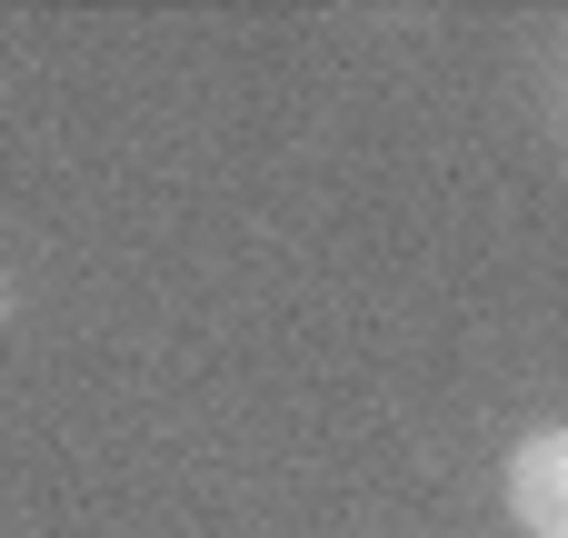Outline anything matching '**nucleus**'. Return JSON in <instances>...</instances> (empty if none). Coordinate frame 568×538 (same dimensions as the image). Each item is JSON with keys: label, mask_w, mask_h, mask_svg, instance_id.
Segmentation results:
<instances>
[{"label": "nucleus", "mask_w": 568, "mask_h": 538, "mask_svg": "<svg viewBox=\"0 0 568 538\" xmlns=\"http://www.w3.org/2000/svg\"><path fill=\"white\" fill-rule=\"evenodd\" d=\"M499 499H509L519 538H568V419L529 429V439L509 449V469H499Z\"/></svg>", "instance_id": "f257e3e1"}]
</instances>
